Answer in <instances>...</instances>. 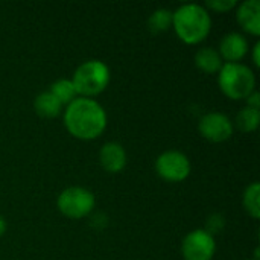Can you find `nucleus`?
<instances>
[{
  "label": "nucleus",
  "mask_w": 260,
  "mask_h": 260,
  "mask_svg": "<svg viewBox=\"0 0 260 260\" xmlns=\"http://www.w3.org/2000/svg\"><path fill=\"white\" fill-rule=\"evenodd\" d=\"M172 26L180 40L187 44H197L209 35L212 18L204 6L198 3H184L172 12Z\"/></svg>",
  "instance_id": "f03ea898"
},
{
  "label": "nucleus",
  "mask_w": 260,
  "mask_h": 260,
  "mask_svg": "<svg viewBox=\"0 0 260 260\" xmlns=\"http://www.w3.org/2000/svg\"><path fill=\"white\" fill-rule=\"evenodd\" d=\"M171 26H172V11L168 9V8H158V9H155L149 15V18H148V27L154 34L168 30Z\"/></svg>",
  "instance_id": "2eb2a0df"
},
{
  "label": "nucleus",
  "mask_w": 260,
  "mask_h": 260,
  "mask_svg": "<svg viewBox=\"0 0 260 260\" xmlns=\"http://www.w3.org/2000/svg\"><path fill=\"white\" fill-rule=\"evenodd\" d=\"M72 82L76 93L82 98H91L102 93L110 82V69L101 59L84 61L73 73Z\"/></svg>",
  "instance_id": "20e7f679"
},
{
  "label": "nucleus",
  "mask_w": 260,
  "mask_h": 260,
  "mask_svg": "<svg viewBox=\"0 0 260 260\" xmlns=\"http://www.w3.org/2000/svg\"><path fill=\"white\" fill-rule=\"evenodd\" d=\"M259 50H260V43L257 41L256 44H254V47H253V61H254V64L259 67L260 66V59H259Z\"/></svg>",
  "instance_id": "aec40b11"
},
{
  "label": "nucleus",
  "mask_w": 260,
  "mask_h": 260,
  "mask_svg": "<svg viewBox=\"0 0 260 260\" xmlns=\"http://www.w3.org/2000/svg\"><path fill=\"white\" fill-rule=\"evenodd\" d=\"M99 161L107 172L117 174L126 165V151L119 142H107L99 151Z\"/></svg>",
  "instance_id": "1a4fd4ad"
},
{
  "label": "nucleus",
  "mask_w": 260,
  "mask_h": 260,
  "mask_svg": "<svg viewBox=\"0 0 260 260\" xmlns=\"http://www.w3.org/2000/svg\"><path fill=\"white\" fill-rule=\"evenodd\" d=\"M64 125L73 137L91 140L107 128V113L98 101L76 98L64 111Z\"/></svg>",
  "instance_id": "f257e3e1"
},
{
  "label": "nucleus",
  "mask_w": 260,
  "mask_h": 260,
  "mask_svg": "<svg viewBox=\"0 0 260 260\" xmlns=\"http://www.w3.org/2000/svg\"><path fill=\"white\" fill-rule=\"evenodd\" d=\"M56 204L64 216L70 219H81L90 215V212L94 209L96 200L88 189L81 186H72L64 189L58 195Z\"/></svg>",
  "instance_id": "39448f33"
},
{
  "label": "nucleus",
  "mask_w": 260,
  "mask_h": 260,
  "mask_svg": "<svg viewBox=\"0 0 260 260\" xmlns=\"http://www.w3.org/2000/svg\"><path fill=\"white\" fill-rule=\"evenodd\" d=\"M5 232H6V221L3 216H0V236H3Z\"/></svg>",
  "instance_id": "412c9836"
},
{
  "label": "nucleus",
  "mask_w": 260,
  "mask_h": 260,
  "mask_svg": "<svg viewBox=\"0 0 260 260\" xmlns=\"http://www.w3.org/2000/svg\"><path fill=\"white\" fill-rule=\"evenodd\" d=\"M155 171L163 180L178 183V181H183L189 177L190 161H189L187 155L183 154L181 151L169 149V151L161 152L157 157Z\"/></svg>",
  "instance_id": "423d86ee"
},
{
  "label": "nucleus",
  "mask_w": 260,
  "mask_h": 260,
  "mask_svg": "<svg viewBox=\"0 0 260 260\" xmlns=\"http://www.w3.org/2000/svg\"><path fill=\"white\" fill-rule=\"evenodd\" d=\"M216 251L215 238L203 229L192 230L184 236L181 253L184 260H212Z\"/></svg>",
  "instance_id": "0eeeda50"
},
{
  "label": "nucleus",
  "mask_w": 260,
  "mask_h": 260,
  "mask_svg": "<svg viewBox=\"0 0 260 260\" xmlns=\"http://www.w3.org/2000/svg\"><path fill=\"white\" fill-rule=\"evenodd\" d=\"M219 55L227 59V62H238L248 52V41L239 32H230L222 37L219 43Z\"/></svg>",
  "instance_id": "9d476101"
},
{
  "label": "nucleus",
  "mask_w": 260,
  "mask_h": 260,
  "mask_svg": "<svg viewBox=\"0 0 260 260\" xmlns=\"http://www.w3.org/2000/svg\"><path fill=\"white\" fill-rule=\"evenodd\" d=\"M34 108L38 116L50 119V117H56L61 113L62 104L47 90V91L37 94L34 101Z\"/></svg>",
  "instance_id": "ddd939ff"
},
{
  "label": "nucleus",
  "mask_w": 260,
  "mask_h": 260,
  "mask_svg": "<svg viewBox=\"0 0 260 260\" xmlns=\"http://www.w3.org/2000/svg\"><path fill=\"white\" fill-rule=\"evenodd\" d=\"M260 122V113L256 108H250L245 107L242 108L238 116H236V125L241 131L244 133H251L254 129H257Z\"/></svg>",
  "instance_id": "dca6fc26"
},
{
  "label": "nucleus",
  "mask_w": 260,
  "mask_h": 260,
  "mask_svg": "<svg viewBox=\"0 0 260 260\" xmlns=\"http://www.w3.org/2000/svg\"><path fill=\"white\" fill-rule=\"evenodd\" d=\"M206 6L216 12H227L236 6V0H207Z\"/></svg>",
  "instance_id": "a211bd4d"
},
{
  "label": "nucleus",
  "mask_w": 260,
  "mask_h": 260,
  "mask_svg": "<svg viewBox=\"0 0 260 260\" xmlns=\"http://www.w3.org/2000/svg\"><path fill=\"white\" fill-rule=\"evenodd\" d=\"M247 107H250V108H256V110H259V107H260V93L259 91H251L247 98Z\"/></svg>",
  "instance_id": "6ab92c4d"
},
{
  "label": "nucleus",
  "mask_w": 260,
  "mask_h": 260,
  "mask_svg": "<svg viewBox=\"0 0 260 260\" xmlns=\"http://www.w3.org/2000/svg\"><path fill=\"white\" fill-rule=\"evenodd\" d=\"M218 84L230 99H245L254 91L256 76L253 70L241 62H224L218 72Z\"/></svg>",
  "instance_id": "7ed1b4c3"
},
{
  "label": "nucleus",
  "mask_w": 260,
  "mask_h": 260,
  "mask_svg": "<svg viewBox=\"0 0 260 260\" xmlns=\"http://www.w3.org/2000/svg\"><path fill=\"white\" fill-rule=\"evenodd\" d=\"M49 91H50L62 105H64V104L69 105V104L73 102V101L76 99V96H78L76 88H75L72 79H64V78L55 81V82L50 85Z\"/></svg>",
  "instance_id": "4468645a"
},
{
  "label": "nucleus",
  "mask_w": 260,
  "mask_h": 260,
  "mask_svg": "<svg viewBox=\"0 0 260 260\" xmlns=\"http://www.w3.org/2000/svg\"><path fill=\"white\" fill-rule=\"evenodd\" d=\"M198 129L204 139L219 143V142H224L232 137L233 123L229 119V116H225L224 113L212 111L201 117Z\"/></svg>",
  "instance_id": "6e6552de"
},
{
  "label": "nucleus",
  "mask_w": 260,
  "mask_h": 260,
  "mask_svg": "<svg viewBox=\"0 0 260 260\" xmlns=\"http://www.w3.org/2000/svg\"><path fill=\"white\" fill-rule=\"evenodd\" d=\"M238 21L250 34H260V2L259 0H245L238 8Z\"/></svg>",
  "instance_id": "9b49d317"
},
{
  "label": "nucleus",
  "mask_w": 260,
  "mask_h": 260,
  "mask_svg": "<svg viewBox=\"0 0 260 260\" xmlns=\"http://www.w3.org/2000/svg\"><path fill=\"white\" fill-rule=\"evenodd\" d=\"M244 207L245 210L257 219L260 216V184L257 181L251 183L244 192Z\"/></svg>",
  "instance_id": "f3484780"
},
{
  "label": "nucleus",
  "mask_w": 260,
  "mask_h": 260,
  "mask_svg": "<svg viewBox=\"0 0 260 260\" xmlns=\"http://www.w3.org/2000/svg\"><path fill=\"white\" fill-rule=\"evenodd\" d=\"M222 58L213 47H203L195 53V66L204 73H218L222 67Z\"/></svg>",
  "instance_id": "f8f14e48"
}]
</instances>
